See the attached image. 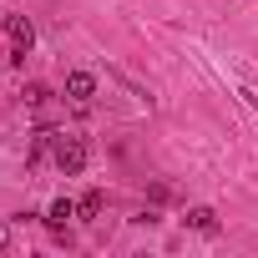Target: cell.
Masks as SVG:
<instances>
[{"label": "cell", "instance_id": "1", "mask_svg": "<svg viewBox=\"0 0 258 258\" xmlns=\"http://www.w3.org/2000/svg\"><path fill=\"white\" fill-rule=\"evenodd\" d=\"M56 167L66 172V177H76V172H86V142L81 137H66V132H56Z\"/></svg>", "mask_w": 258, "mask_h": 258}, {"label": "cell", "instance_id": "2", "mask_svg": "<svg viewBox=\"0 0 258 258\" xmlns=\"http://www.w3.org/2000/svg\"><path fill=\"white\" fill-rule=\"evenodd\" d=\"M6 36H11L16 51H31V46H36V26H31V16H6Z\"/></svg>", "mask_w": 258, "mask_h": 258}, {"label": "cell", "instance_id": "3", "mask_svg": "<svg viewBox=\"0 0 258 258\" xmlns=\"http://www.w3.org/2000/svg\"><path fill=\"white\" fill-rule=\"evenodd\" d=\"M71 101H91L96 96V76L91 71H66V86H61Z\"/></svg>", "mask_w": 258, "mask_h": 258}, {"label": "cell", "instance_id": "4", "mask_svg": "<svg viewBox=\"0 0 258 258\" xmlns=\"http://www.w3.org/2000/svg\"><path fill=\"white\" fill-rule=\"evenodd\" d=\"M187 228H198V233L213 238V233H218V213H213V208H192V213H187Z\"/></svg>", "mask_w": 258, "mask_h": 258}, {"label": "cell", "instance_id": "5", "mask_svg": "<svg viewBox=\"0 0 258 258\" xmlns=\"http://www.w3.org/2000/svg\"><path fill=\"white\" fill-rule=\"evenodd\" d=\"M66 218H76V203H71V198H56V203H51V223L61 228Z\"/></svg>", "mask_w": 258, "mask_h": 258}, {"label": "cell", "instance_id": "6", "mask_svg": "<svg viewBox=\"0 0 258 258\" xmlns=\"http://www.w3.org/2000/svg\"><path fill=\"white\" fill-rule=\"evenodd\" d=\"M101 208H106V198H101V192H86V198H81V208H76V213H81V218H96V213H101Z\"/></svg>", "mask_w": 258, "mask_h": 258}, {"label": "cell", "instance_id": "7", "mask_svg": "<svg viewBox=\"0 0 258 258\" xmlns=\"http://www.w3.org/2000/svg\"><path fill=\"white\" fill-rule=\"evenodd\" d=\"M11 243V223H0V248H6Z\"/></svg>", "mask_w": 258, "mask_h": 258}]
</instances>
